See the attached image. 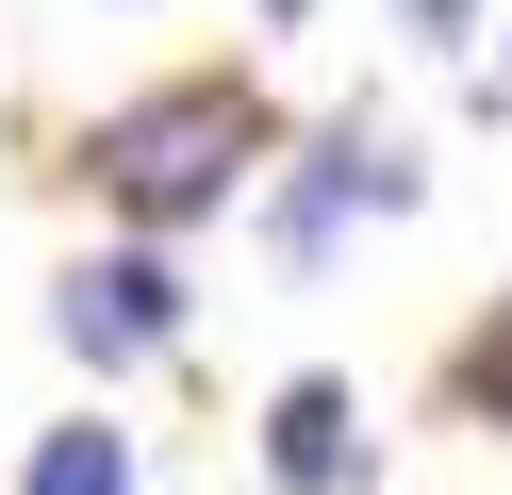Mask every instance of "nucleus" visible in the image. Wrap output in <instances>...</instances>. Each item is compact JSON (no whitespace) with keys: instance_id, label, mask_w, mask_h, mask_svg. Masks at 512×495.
Masks as SVG:
<instances>
[{"instance_id":"f257e3e1","label":"nucleus","mask_w":512,"mask_h":495,"mask_svg":"<svg viewBox=\"0 0 512 495\" xmlns=\"http://www.w3.org/2000/svg\"><path fill=\"white\" fill-rule=\"evenodd\" d=\"M248 149H265V99L248 83H166L133 116H100V198L133 231H182V215H215L248 182Z\"/></svg>"},{"instance_id":"f03ea898","label":"nucleus","mask_w":512,"mask_h":495,"mask_svg":"<svg viewBox=\"0 0 512 495\" xmlns=\"http://www.w3.org/2000/svg\"><path fill=\"white\" fill-rule=\"evenodd\" d=\"M50 330H67L83 363H149V347L182 330V281H166L149 248H116V264H83V281L50 297Z\"/></svg>"},{"instance_id":"7ed1b4c3","label":"nucleus","mask_w":512,"mask_h":495,"mask_svg":"<svg viewBox=\"0 0 512 495\" xmlns=\"http://www.w3.org/2000/svg\"><path fill=\"white\" fill-rule=\"evenodd\" d=\"M265 462H281V495H331V479H364V413H347V380H281V413H265Z\"/></svg>"},{"instance_id":"20e7f679","label":"nucleus","mask_w":512,"mask_h":495,"mask_svg":"<svg viewBox=\"0 0 512 495\" xmlns=\"http://www.w3.org/2000/svg\"><path fill=\"white\" fill-rule=\"evenodd\" d=\"M17 495H133V429H34V462H17Z\"/></svg>"},{"instance_id":"39448f33","label":"nucleus","mask_w":512,"mask_h":495,"mask_svg":"<svg viewBox=\"0 0 512 495\" xmlns=\"http://www.w3.org/2000/svg\"><path fill=\"white\" fill-rule=\"evenodd\" d=\"M463 396H479V413L512 429V314H496V330H479V347H463Z\"/></svg>"},{"instance_id":"423d86ee","label":"nucleus","mask_w":512,"mask_h":495,"mask_svg":"<svg viewBox=\"0 0 512 495\" xmlns=\"http://www.w3.org/2000/svg\"><path fill=\"white\" fill-rule=\"evenodd\" d=\"M413 17H430V33H463V17H479V0H413Z\"/></svg>"}]
</instances>
